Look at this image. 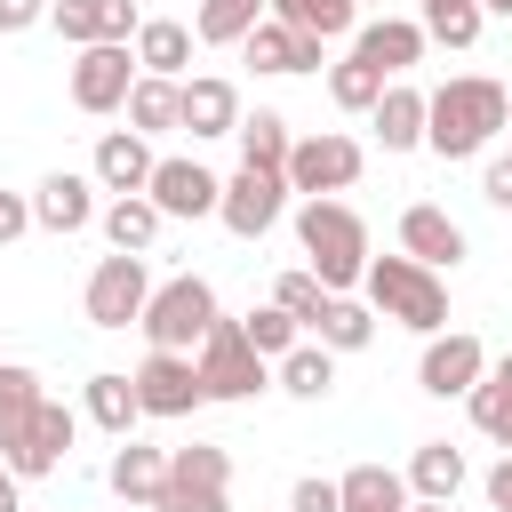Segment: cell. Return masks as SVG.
<instances>
[{"label": "cell", "mask_w": 512, "mask_h": 512, "mask_svg": "<svg viewBox=\"0 0 512 512\" xmlns=\"http://www.w3.org/2000/svg\"><path fill=\"white\" fill-rule=\"evenodd\" d=\"M360 168H368V152H360L344 128H320V136H296V144H288V168H280V176H288V192L312 200V192L360 184Z\"/></svg>", "instance_id": "52a82bcc"}, {"label": "cell", "mask_w": 512, "mask_h": 512, "mask_svg": "<svg viewBox=\"0 0 512 512\" xmlns=\"http://www.w3.org/2000/svg\"><path fill=\"white\" fill-rule=\"evenodd\" d=\"M240 336H248V344H256L264 360H280V352H288V344H296L304 328H296V320H288L280 304H264V312H248V320H240Z\"/></svg>", "instance_id": "ab89813d"}, {"label": "cell", "mask_w": 512, "mask_h": 512, "mask_svg": "<svg viewBox=\"0 0 512 512\" xmlns=\"http://www.w3.org/2000/svg\"><path fill=\"white\" fill-rule=\"evenodd\" d=\"M480 376H488V344H480L472 328H440V336H424L416 384H424L432 400H464V392H472Z\"/></svg>", "instance_id": "8fae6325"}, {"label": "cell", "mask_w": 512, "mask_h": 512, "mask_svg": "<svg viewBox=\"0 0 512 512\" xmlns=\"http://www.w3.org/2000/svg\"><path fill=\"white\" fill-rule=\"evenodd\" d=\"M368 120H376L384 152H416V144H424V88H408V80H384V96L368 104Z\"/></svg>", "instance_id": "603a6c76"}, {"label": "cell", "mask_w": 512, "mask_h": 512, "mask_svg": "<svg viewBox=\"0 0 512 512\" xmlns=\"http://www.w3.org/2000/svg\"><path fill=\"white\" fill-rule=\"evenodd\" d=\"M144 296H152V264L128 256V248H112V256H96L80 304H88L96 328H136V320H144Z\"/></svg>", "instance_id": "9c48e42d"}, {"label": "cell", "mask_w": 512, "mask_h": 512, "mask_svg": "<svg viewBox=\"0 0 512 512\" xmlns=\"http://www.w3.org/2000/svg\"><path fill=\"white\" fill-rule=\"evenodd\" d=\"M400 512H448V504H440V496H408Z\"/></svg>", "instance_id": "7dc6e473"}, {"label": "cell", "mask_w": 512, "mask_h": 512, "mask_svg": "<svg viewBox=\"0 0 512 512\" xmlns=\"http://www.w3.org/2000/svg\"><path fill=\"white\" fill-rule=\"evenodd\" d=\"M40 376L24 368V360H0V464L24 448V432H32V416H40Z\"/></svg>", "instance_id": "7402d4cb"}, {"label": "cell", "mask_w": 512, "mask_h": 512, "mask_svg": "<svg viewBox=\"0 0 512 512\" xmlns=\"http://www.w3.org/2000/svg\"><path fill=\"white\" fill-rule=\"evenodd\" d=\"M480 200L512 216V152H504V160H488V176H480Z\"/></svg>", "instance_id": "b9f144b4"}, {"label": "cell", "mask_w": 512, "mask_h": 512, "mask_svg": "<svg viewBox=\"0 0 512 512\" xmlns=\"http://www.w3.org/2000/svg\"><path fill=\"white\" fill-rule=\"evenodd\" d=\"M0 512H24V480H16L8 464H0Z\"/></svg>", "instance_id": "bcb514c9"}, {"label": "cell", "mask_w": 512, "mask_h": 512, "mask_svg": "<svg viewBox=\"0 0 512 512\" xmlns=\"http://www.w3.org/2000/svg\"><path fill=\"white\" fill-rule=\"evenodd\" d=\"M176 120H184L192 136H232V128H240V88L216 80V72L176 80Z\"/></svg>", "instance_id": "ffe728a7"}, {"label": "cell", "mask_w": 512, "mask_h": 512, "mask_svg": "<svg viewBox=\"0 0 512 512\" xmlns=\"http://www.w3.org/2000/svg\"><path fill=\"white\" fill-rule=\"evenodd\" d=\"M96 224H104V240H112V248H128V256H144V248L160 240V224H168V216H160V208H152L144 192H112V200L96 208Z\"/></svg>", "instance_id": "d4e9b609"}, {"label": "cell", "mask_w": 512, "mask_h": 512, "mask_svg": "<svg viewBox=\"0 0 512 512\" xmlns=\"http://www.w3.org/2000/svg\"><path fill=\"white\" fill-rule=\"evenodd\" d=\"M312 336H320L328 352H368V344H376V312H368V296H328L320 320H312Z\"/></svg>", "instance_id": "4316f807"}, {"label": "cell", "mask_w": 512, "mask_h": 512, "mask_svg": "<svg viewBox=\"0 0 512 512\" xmlns=\"http://www.w3.org/2000/svg\"><path fill=\"white\" fill-rule=\"evenodd\" d=\"M48 24V0H0V32H32Z\"/></svg>", "instance_id": "ee69618b"}, {"label": "cell", "mask_w": 512, "mask_h": 512, "mask_svg": "<svg viewBox=\"0 0 512 512\" xmlns=\"http://www.w3.org/2000/svg\"><path fill=\"white\" fill-rule=\"evenodd\" d=\"M480 16H512V0H480Z\"/></svg>", "instance_id": "681fc988"}, {"label": "cell", "mask_w": 512, "mask_h": 512, "mask_svg": "<svg viewBox=\"0 0 512 512\" xmlns=\"http://www.w3.org/2000/svg\"><path fill=\"white\" fill-rule=\"evenodd\" d=\"M128 128L136 136H168V128H184L176 120V80H160V72H136V88H128Z\"/></svg>", "instance_id": "1f68e13d"}, {"label": "cell", "mask_w": 512, "mask_h": 512, "mask_svg": "<svg viewBox=\"0 0 512 512\" xmlns=\"http://www.w3.org/2000/svg\"><path fill=\"white\" fill-rule=\"evenodd\" d=\"M360 288H368V312H376V320H400V328H416V336H440V328H448V288H440V272L416 264V256H368Z\"/></svg>", "instance_id": "3957f363"}, {"label": "cell", "mask_w": 512, "mask_h": 512, "mask_svg": "<svg viewBox=\"0 0 512 512\" xmlns=\"http://www.w3.org/2000/svg\"><path fill=\"white\" fill-rule=\"evenodd\" d=\"M288 512H336V480H296V496H288Z\"/></svg>", "instance_id": "60d3db41"}, {"label": "cell", "mask_w": 512, "mask_h": 512, "mask_svg": "<svg viewBox=\"0 0 512 512\" xmlns=\"http://www.w3.org/2000/svg\"><path fill=\"white\" fill-rule=\"evenodd\" d=\"M24 232H32V200H24V192H0V248L24 240Z\"/></svg>", "instance_id": "7bdbcfd3"}, {"label": "cell", "mask_w": 512, "mask_h": 512, "mask_svg": "<svg viewBox=\"0 0 512 512\" xmlns=\"http://www.w3.org/2000/svg\"><path fill=\"white\" fill-rule=\"evenodd\" d=\"M88 176H96V192H144V184H152V136H136V128H104Z\"/></svg>", "instance_id": "44dd1931"}, {"label": "cell", "mask_w": 512, "mask_h": 512, "mask_svg": "<svg viewBox=\"0 0 512 512\" xmlns=\"http://www.w3.org/2000/svg\"><path fill=\"white\" fill-rule=\"evenodd\" d=\"M216 192H224V176H208L200 160H152V184H144V200L160 216H216Z\"/></svg>", "instance_id": "4fadbf2b"}, {"label": "cell", "mask_w": 512, "mask_h": 512, "mask_svg": "<svg viewBox=\"0 0 512 512\" xmlns=\"http://www.w3.org/2000/svg\"><path fill=\"white\" fill-rule=\"evenodd\" d=\"M32 224H40V232H88V224H96V176H72V168L40 176Z\"/></svg>", "instance_id": "d6986e66"}, {"label": "cell", "mask_w": 512, "mask_h": 512, "mask_svg": "<svg viewBox=\"0 0 512 512\" xmlns=\"http://www.w3.org/2000/svg\"><path fill=\"white\" fill-rule=\"evenodd\" d=\"M232 136H240V160H248V168H288V144H296V136H288L280 112H240Z\"/></svg>", "instance_id": "e575fe53"}, {"label": "cell", "mask_w": 512, "mask_h": 512, "mask_svg": "<svg viewBox=\"0 0 512 512\" xmlns=\"http://www.w3.org/2000/svg\"><path fill=\"white\" fill-rule=\"evenodd\" d=\"M424 48H432V40H424V24H408V16H376V24H360V32H352V56H360V64H376L384 80H400L408 64H424Z\"/></svg>", "instance_id": "ac0fdd59"}, {"label": "cell", "mask_w": 512, "mask_h": 512, "mask_svg": "<svg viewBox=\"0 0 512 512\" xmlns=\"http://www.w3.org/2000/svg\"><path fill=\"white\" fill-rule=\"evenodd\" d=\"M504 112H512V96H504L496 80L456 72V80H440V88L424 96V144H432L440 160H472V152H488V144L504 136Z\"/></svg>", "instance_id": "6da1fadb"}, {"label": "cell", "mask_w": 512, "mask_h": 512, "mask_svg": "<svg viewBox=\"0 0 512 512\" xmlns=\"http://www.w3.org/2000/svg\"><path fill=\"white\" fill-rule=\"evenodd\" d=\"M504 128H512V112H504Z\"/></svg>", "instance_id": "816d5d0a"}, {"label": "cell", "mask_w": 512, "mask_h": 512, "mask_svg": "<svg viewBox=\"0 0 512 512\" xmlns=\"http://www.w3.org/2000/svg\"><path fill=\"white\" fill-rule=\"evenodd\" d=\"M184 64H192V24H176V16H144V24H136V72L184 80Z\"/></svg>", "instance_id": "cb8c5ba5"}, {"label": "cell", "mask_w": 512, "mask_h": 512, "mask_svg": "<svg viewBox=\"0 0 512 512\" xmlns=\"http://www.w3.org/2000/svg\"><path fill=\"white\" fill-rule=\"evenodd\" d=\"M464 248H472V240H464V224H456L448 208H432V200L400 208V256H416V264H432V272H440V264L456 272Z\"/></svg>", "instance_id": "5bb4252c"}, {"label": "cell", "mask_w": 512, "mask_h": 512, "mask_svg": "<svg viewBox=\"0 0 512 512\" xmlns=\"http://www.w3.org/2000/svg\"><path fill=\"white\" fill-rule=\"evenodd\" d=\"M328 96H336V112H368V104L384 96V72L360 64V56H336V64H328Z\"/></svg>", "instance_id": "8d00e7d4"}, {"label": "cell", "mask_w": 512, "mask_h": 512, "mask_svg": "<svg viewBox=\"0 0 512 512\" xmlns=\"http://www.w3.org/2000/svg\"><path fill=\"white\" fill-rule=\"evenodd\" d=\"M408 496H440V504H456V488H464V448H448V440H424L416 456H408Z\"/></svg>", "instance_id": "f1b7e54d"}, {"label": "cell", "mask_w": 512, "mask_h": 512, "mask_svg": "<svg viewBox=\"0 0 512 512\" xmlns=\"http://www.w3.org/2000/svg\"><path fill=\"white\" fill-rule=\"evenodd\" d=\"M48 24L72 48H96V40H128L144 16H136V0H48Z\"/></svg>", "instance_id": "e0dca14e"}, {"label": "cell", "mask_w": 512, "mask_h": 512, "mask_svg": "<svg viewBox=\"0 0 512 512\" xmlns=\"http://www.w3.org/2000/svg\"><path fill=\"white\" fill-rule=\"evenodd\" d=\"M400 504H408V480L384 464H352L336 480V512H400Z\"/></svg>", "instance_id": "f546056e"}, {"label": "cell", "mask_w": 512, "mask_h": 512, "mask_svg": "<svg viewBox=\"0 0 512 512\" xmlns=\"http://www.w3.org/2000/svg\"><path fill=\"white\" fill-rule=\"evenodd\" d=\"M272 304L296 320V328H312L320 320V304H328V288L312 280V272H280V288H272Z\"/></svg>", "instance_id": "f35d334b"}, {"label": "cell", "mask_w": 512, "mask_h": 512, "mask_svg": "<svg viewBox=\"0 0 512 512\" xmlns=\"http://www.w3.org/2000/svg\"><path fill=\"white\" fill-rule=\"evenodd\" d=\"M144 512H232V456L208 448V440L168 448V472H160Z\"/></svg>", "instance_id": "5b68a950"}, {"label": "cell", "mask_w": 512, "mask_h": 512, "mask_svg": "<svg viewBox=\"0 0 512 512\" xmlns=\"http://www.w3.org/2000/svg\"><path fill=\"white\" fill-rule=\"evenodd\" d=\"M72 432H80V416H72L64 400H40V416H32L24 448L8 456V472H16V480H48V472L72 456Z\"/></svg>", "instance_id": "2e32d148"}, {"label": "cell", "mask_w": 512, "mask_h": 512, "mask_svg": "<svg viewBox=\"0 0 512 512\" xmlns=\"http://www.w3.org/2000/svg\"><path fill=\"white\" fill-rule=\"evenodd\" d=\"M280 208H288V176L280 168H248L240 160V176H224V192H216V224L232 240H264L280 224Z\"/></svg>", "instance_id": "ba28073f"}, {"label": "cell", "mask_w": 512, "mask_h": 512, "mask_svg": "<svg viewBox=\"0 0 512 512\" xmlns=\"http://www.w3.org/2000/svg\"><path fill=\"white\" fill-rule=\"evenodd\" d=\"M464 400H472V424H480V432H488L496 448H512V384H496V376H480V384H472Z\"/></svg>", "instance_id": "74e56055"}, {"label": "cell", "mask_w": 512, "mask_h": 512, "mask_svg": "<svg viewBox=\"0 0 512 512\" xmlns=\"http://www.w3.org/2000/svg\"><path fill=\"white\" fill-rule=\"evenodd\" d=\"M488 376H496V384H512V352H504V360H488Z\"/></svg>", "instance_id": "c3c4849f"}, {"label": "cell", "mask_w": 512, "mask_h": 512, "mask_svg": "<svg viewBox=\"0 0 512 512\" xmlns=\"http://www.w3.org/2000/svg\"><path fill=\"white\" fill-rule=\"evenodd\" d=\"M136 400H144L152 424L192 416V408H200V368H192V352H144V368H136Z\"/></svg>", "instance_id": "7c38bea8"}, {"label": "cell", "mask_w": 512, "mask_h": 512, "mask_svg": "<svg viewBox=\"0 0 512 512\" xmlns=\"http://www.w3.org/2000/svg\"><path fill=\"white\" fill-rule=\"evenodd\" d=\"M128 88H136V48H128V40H96V48L72 56V104H80L88 120L120 112Z\"/></svg>", "instance_id": "30bf717a"}, {"label": "cell", "mask_w": 512, "mask_h": 512, "mask_svg": "<svg viewBox=\"0 0 512 512\" xmlns=\"http://www.w3.org/2000/svg\"><path fill=\"white\" fill-rule=\"evenodd\" d=\"M296 240H304V272L328 296H352L360 288V272H368V224H360V208H344L336 192H312L296 208Z\"/></svg>", "instance_id": "7a4b0ae2"}, {"label": "cell", "mask_w": 512, "mask_h": 512, "mask_svg": "<svg viewBox=\"0 0 512 512\" xmlns=\"http://www.w3.org/2000/svg\"><path fill=\"white\" fill-rule=\"evenodd\" d=\"M160 472H168V448H152V440H120V456H112V496H128V504H152Z\"/></svg>", "instance_id": "d6a6232c"}, {"label": "cell", "mask_w": 512, "mask_h": 512, "mask_svg": "<svg viewBox=\"0 0 512 512\" xmlns=\"http://www.w3.org/2000/svg\"><path fill=\"white\" fill-rule=\"evenodd\" d=\"M256 16H272V0H200L192 8V40L200 48H240Z\"/></svg>", "instance_id": "4dcf8cb0"}, {"label": "cell", "mask_w": 512, "mask_h": 512, "mask_svg": "<svg viewBox=\"0 0 512 512\" xmlns=\"http://www.w3.org/2000/svg\"><path fill=\"white\" fill-rule=\"evenodd\" d=\"M488 504H496V512H512V448H504V464L488 472Z\"/></svg>", "instance_id": "f6af8a7d"}, {"label": "cell", "mask_w": 512, "mask_h": 512, "mask_svg": "<svg viewBox=\"0 0 512 512\" xmlns=\"http://www.w3.org/2000/svg\"><path fill=\"white\" fill-rule=\"evenodd\" d=\"M216 312H224L216 288H208L200 272H176V280H160V288L144 296V320H136V328H144L152 352H192V344L216 328Z\"/></svg>", "instance_id": "277c9868"}, {"label": "cell", "mask_w": 512, "mask_h": 512, "mask_svg": "<svg viewBox=\"0 0 512 512\" xmlns=\"http://www.w3.org/2000/svg\"><path fill=\"white\" fill-rule=\"evenodd\" d=\"M88 416L112 432V440H128L136 424H144V400H136V376H120V368H96L88 376Z\"/></svg>", "instance_id": "484cf974"}, {"label": "cell", "mask_w": 512, "mask_h": 512, "mask_svg": "<svg viewBox=\"0 0 512 512\" xmlns=\"http://www.w3.org/2000/svg\"><path fill=\"white\" fill-rule=\"evenodd\" d=\"M192 368H200V400H256L272 376H264V352L240 336V320L216 312V328L192 344Z\"/></svg>", "instance_id": "8992f818"}, {"label": "cell", "mask_w": 512, "mask_h": 512, "mask_svg": "<svg viewBox=\"0 0 512 512\" xmlns=\"http://www.w3.org/2000/svg\"><path fill=\"white\" fill-rule=\"evenodd\" d=\"M272 16L296 24V32H312V40H344V32H360V0H272Z\"/></svg>", "instance_id": "836d02e7"}, {"label": "cell", "mask_w": 512, "mask_h": 512, "mask_svg": "<svg viewBox=\"0 0 512 512\" xmlns=\"http://www.w3.org/2000/svg\"><path fill=\"white\" fill-rule=\"evenodd\" d=\"M272 384H280L288 400H320V392L336 384V352H328V344H304V336H296V344L280 352V368H272Z\"/></svg>", "instance_id": "83f0119b"}, {"label": "cell", "mask_w": 512, "mask_h": 512, "mask_svg": "<svg viewBox=\"0 0 512 512\" xmlns=\"http://www.w3.org/2000/svg\"><path fill=\"white\" fill-rule=\"evenodd\" d=\"M416 24H424V40H440V48H472L488 16H480V0H424Z\"/></svg>", "instance_id": "d590c367"}, {"label": "cell", "mask_w": 512, "mask_h": 512, "mask_svg": "<svg viewBox=\"0 0 512 512\" xmlns=\"http://www.w3.org/2000/svg\"><path fill=\"white\" fill-rule=\"evenodd\" d=\"M360 8H368V0H360ZM376 8H384V0H376Z\"/></svg>", "instance_id": "f907efd6"}, {"label": "cell", "mask_w": 512, "mask_h": 512, "mask_svg": "<svg viewBox=\"0 0 512 512\" xmlns=\"http://www.w3.org/2000/svg\"><path fill=\"white\" fill-rule=\"evenodd\" d=\"M320 48H328V40H312V32L280 24V16H256L248 40H240V56H248L256 72H320Z\"/></svg>", "instance_id": "9a60e30c"}]
</instances>
